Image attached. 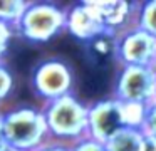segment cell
<instances>
[{
	"label": "cell",
	"instance_id": "ffe728a7",
	"mask_svg": "<svg viewBox=\"0 0 156 151\" xmlns=\"http://www.w3.org/2000/svg\"><path fill=\"white\" fill-rule=\"evenodd\" d=\"M146 136V134H144ZM143 151H156V138L153 136H146L144 138V148Z\"/></svg>",
	"mask_w": 156,
	"mask_h": 151
},
{
	"label": "cell",
	"instance_id": "3957f363",
	"mask_svg": "<svg viewBox=\"0 0 156 151\" xmlns=\"http://www.w3.org/2000/svg\"><path fill=\"white\" fill-rule=\"evenodd\" d=\"M67 25V13L52 3H30L17 29L30 42H47Z\"/></svg>",
	"mask_w": 156,
	"mask_h": 151
},
{
	"label": "cell",
	"instance_id": "6da1fadb",
	"mask_svg": "<svg viewBox=\"0 0 156 151\" xmlns=\"http://www.w3.org/2000/svg\"><path fill=\"white\" fill-rule=\"evenodd\" d=\"M4 133L9 148L17 151H35L45 144L49 136L44 111L22 106L4 114Z\"/></svg>",
	"mask_w": 156,
	"mask_h": 151
},
{
	"label": "cell",
	"instance_id": "52a82bcc",
	"mask_svg": "<svg viewBox=\"0 0 156 151\" xmlns=\"http://www.w3.org/2000/svg\"><path fill=\"white\" fill-rule=\"evenodd\" d=\"M116 57L122 66H149L156 64V37L138 25L126 30L118 39Z\"/></svg>",
	"mask_w": 156,
	"mask_h": 151
},
{
	"label": "cell",
	"instance_id": "5bb4252c",
	"mask_svg": "<svg viewBox=\"0 0 156 151\" xmlns=\"http://www.w3.org/2000/svg\"><path fill=\"white\" fill-rule=\"evenodd\" d=\"M141 131L146 134V136L156 138V101H153L151 104L146 106L144 121H143Z\"/></svg>",
	"mask_w": 156,
	"mask_h": 151
},
{
	"label": "cell",
	"instance_id": "44dd1931",
	"mask_svg": "<svg viewBox=\"0 0 156 151\" xmlns=\"http://www.w3.org/2000/svg\"><path fill=\"white\" fill-rule=\"evenodd\" d=\"M5 151H17V149H12V148H9V149H5Z\"/></svg>",
	"mask_w": 156,
	"mask_h": 151
},
{
	"label": "cell",
	"instance_id": "7a4b0ae2",
	"mask_svg": "<svg viewBox=\"0 0 156 151\" xmlns=\"http://www.w3.org/2000/svg\"><path fill=\"white\" fill-rule=\"evenodd\" d=\"M49 134L59 139H84L89 131V107L72 94L49 101L44 109Z\"/></svg>",
	"mask_w": 156,
	"mask_h": 151
},
{
	"label": "cell",
	"instance_id": "9a60e30c",
	"mask_svg": "<svg viewBox=\"0 0 156 151\" xmlns=\"http://www.w3.org/2000/svg\"><path fill=\"white\" fill-rule=\"evenodd\" d=\"M12 87H14V77L7 69V66L0 60V101L5 99L12 92Z\"/></svg>",
	"mask_w": 156,
	"mask_h": 151
},
{
	"label": "cell",
	"instance_id": "8fae6325",
	"mask_svg": "<svg viewBox=\"0 0 156 151\" xmlns=\"http://www.w3.org/2000/svg\"><path fill=\"white\" fill-rule=\"evenodd\" d=\"M32 2H24V0H5L0 2V22L7 23L10 27H17L22 20L24 13L30 7Z\"/></svg>",
	"mask_w": 156,
	"mask_h": 151
},
{
	"label": "cell",
	"instance_id": "30bf717a",
	"mask_svg": "<svg viewBox=\"0 0 156 151\" xmlns=\"http://www.w3.org/2000/svg\"><path fill=\"white\" fill-rule=\"evenodd\" d=\"M144 133L139 128H124L106 143L108 151H143Z\"/></svg>",
	"mask_w": 156,
	"mask_h": 151
},
{
	"label": "cell",
	"instance_id": "7c38bea8",
	"mask_svg": "<svg viewBox=\"0 0 156 151\" xmlns=\"http://www.w3.org/2000/svg\"><path fill=\"white\" fill-rule=\"evenodd\" d=\"M87 47L96 59L102 60V59H108L111 56H116L118 39H116L114 34H102V35L92 39L91 42H87Z\"/></svg>",
	"mask_w": 156,
	"mask_h": 151
},
{
	"label": "cell",
	"instance_id": "ba28073f",
	"mask_svg": "<svg viewBox=\"0 0 156 151\" xmlns=\"http://www.w3.org/2000/svg\"><path fill=\"white\" fill-rule=\"evenodd\" d=\"M66 29L76 39L84 40V42H91L92 39L102 35V34H112L104 27V23L101 22V19L98 17L96 10L91 7L89 2L77 3L69 10Z\"/></svg>",
	"mask_w": 156,
	"mask_h": 151
},
{
	"label": "cell",
	"instance_id": "e0dca14e",
	"mask_svg": "<svg viewBox=\"0 0 156 151\" xmlns=\"http://www.w3.org/2000/svg\"><path fill=\"white\" fill-rule=\"evenodd\" d=\"M10 39H12V27L4 23V22H0V59L7 52Z\"/></svg>",
	"mask_w": 156,
	"mask_h": 151
},
{
	"label": "cell",
	"instance_id": "d6986e66",
	"mask_svg": "<svg viewBox=\"0 0 156 151\" xmlns=\"http://www.w3.org/2000/svg\"><path fill=\"white\" fill-rule=\"evenodd\" d=\"M5 149H9V144L4 133V114H0V151H5Z\"/></svg>",
	"mask_w": 156,
	"mask_h": 151
},
{
	"label": "cell",
	"instance_id": "7402d4cb",
	"mask_svg": "<svg viewBox=\"0 0 156 151\" xmlns=\"http://www.w3.org/2000/svg\"><path fill=\"white\" fill-rule=\"evenodd\" d=\"M154 101H156V96H154Z\"/></svg>",
	"mask_w": 156,
	"mask_h": 151
},
{
	"label": "cell",
	"instance_id": "5b68a950",
	"mask_svg": "<svg viewBox=\"0 0 156 151\" xmlns=\"http://www.w3.org/2000/svg\"><path fill=\"white\" fill-rule=\"evenodd\" d=\"M124 128H128L126 109L119 99H102L89 106V138L106 144Z\"/></svg>",
	"mask_w": 156,
	"mask_h": 151
},
{
	"label": "cell",
	"instance_id": "9c48e42d",
	"mask_svg": "<svg viewBox=\"0 0 156 151\" xmlns=\"http://www.w3.org/2000/svg\"><path fill=\"white\" fill-rule=\"evenodd\" d=\"M89 3L96 10V13L101 19V22L104 23V27L112 34H116L118 29H122L131 20L133 13H134L133 7H136V3L121 2V0H114V2L101 0V2H89Z\"/></svg>",
	"mask_w": 156,
	"mask_h": 151
},
{
	"label": "cell",
	"instance_id": "277c9868",
	"mask_svg": "<svg viewBox=\"0 0 156 151\" xmlns=\"http://www.w3.org/2000/svg\"><path fill=\"white\" fill-rule=\"evenodd\" d=\"M156 96V69L149 66H122L116 82V99L148 106Z\"/></svg>",
	"mask_w": 156,
	"mask_h": 151
},
{
	"label": "cell",
	"instance_id": "ac0fdd59",
	"mask_svg": "<svg viewBox=\"0 0 156 151\" xmlns=\"http://www.w3.org/2000/svg\"><path fill=\"white\" fill-rule=\"evenodd\" d=\"M35 151H72V146H66L62 143H45Z\"/></svg>",
	"mask_w": 156,
	"mask_h": 151
},
{
	"label": "cell",
	"instance_id": "4fadbf2b",
	"mask_svg": "<svg viewBox=\"0 0 156 151\" xmlns=\"http://www.w3.org/2000/svg\"><path fill=\"white\" fill-rule=\"evenodd\" d=\"M138 27L144 32L151 34L153 37H156V0H151V2H146L141 5Z\"/></svg>",
	"mask_w": 156,
	"mask_h": 151
},
{
	"label": "cell",
	"instance_id": "8992f818",
	"mask_svg": "<svg viewBox=\"0 0 156 151\" xmlns=\"http://www.w3.org/2000/svg\"><path fill=\"white\" fill-rule=\"evenodd\" d=\"M32 86L35 92L47 101L59 99L71 94L72 72L62 60H44L35 67L32 74Z\"/></svg>",
	"mask_w": 156,
	"mask_h": 151
},
{
	"label": "cell",
	"instance_id": "2e32d148",
	"mask_svg": "<svg viewBox=\"0 0 156 151\" xmlns=\"http://www.w3.org/2000/svg\"><path fill=\"white\" fill-rule=\"evenodd\" d=\"M72 151H108V148H106V144L101 143V141H96V139H92V138L86 136L84 139L77 141V143L72 146Z\"/></svg>",
	"mask_w": 156,
	"mask_h": 151
}]
</instances>
